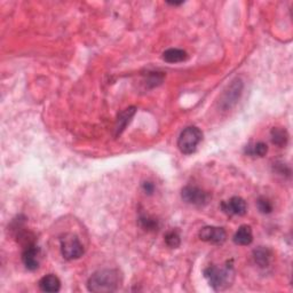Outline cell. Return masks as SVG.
<instances>
[{
	"mask_svg": "<svg viewBox=\"0 0 293 293\" xmlns=\"http://www.w3.org/2000/svg\"><path fill=\"white\" fill-rule=\"evenodd\" d=\"M122 284L121 272L117 269H101L94 272L87 282V289L91 292H115Z\"/></svg>",
	"mask_w": 293,
	"mask_h": 293,
	"instance_id": "obj_1",
	"label": "cell"
},
{
	"mask_svg": "<svg viewBox=\"0 0 293 293\" xmlns=\"http://www.w3.org/2000/svg\"><path fill=\"white\" fill-rule=\"evenodd\" d=\"M232 274L234 270H232V266L229 265H227L226 268L211 266L204 270V277L214 291H222L230 286Z\"/></svg>",
	"mask_w": 293,
	"mask_h": 293,
	"instance_id": "obj_2",
	"label": "cell"
},
{
	"mask_svg": "<svg viewBox=\"0 0 293 293\" xmlns=\"http://www.w3.org/2000/svg\"><path fill=\"white\" fill-rule=\"evenodd\" d=\"M203 139V133L196 126H189L183 130L179 136L178 148L185 155H191L196 151L197 146Z\"/></svg>",
	"mask_w": 293,
	"mask_h": 293,
	"instance_id": "obj_3",
	"label": "cell"
},
{
	"mask_svg": "<svg viewBox=\"0 0 293 293\" xmlns=\"http://www.w3.org/2000/svg\"><path fill=\"white\" fill-rule=\"evenodd\" d=\"M61 253L66 260H76L84 255V246L76 235L67 234L61 238Z\"/></svg>",
	"mask_w": 293,
	"mask_h": 293,
	"instance_id": "obj_4",
	"label": "cell"
},
{
	"mask_svg": "<svg viewBox=\"0 0 293 293\" xmlns=\"http://www.w3.org/2000/svg\"><path fill=\"white\" fill-rule=\"evenodd\" d=\"M181 197L187 204L198 207L206 205L210 200V195L196 186H186L181 191Z\"/></svg>",
	"mask_w": 293,
	"mask_h": 293,
	"instance_id": "obj_5",
	"label": "cell"
},
{
	"mask_svg": "<svg viewBox=\"0 0 293 293\" xmlns=\"http://www.w3.org/2000/svg\"><path fill=\"white\" fill-rule=\"evenodd\" d=\"M243 91V83L241 79H235L232 81L229 86L227 87L225 93L222 94V97L220 100V106L222 109H230L232 106H235L236 102L240 99Z\"/></svg>",
	"mask_w": 293,
	"mask_h": 293,
	"instance_id": "obj_6",
	"label": "cell"
},
{
	"mask_svg": "<svg viewBox=\"0 0 293 293\" xmlns=\"http://www.w3.org/2000/svg\"><path fill=\"white\" fill-rule=\"evenodd\" d=\"M200 238L202 241L211 243V244L220 245L225 243L227 234L226 230L221 227H214V226H206L202 228L200 231Z\"/></svg>",
	"mask_w": 293,
	"mask_h": 293,
	"instance_id": "obj_7",
	"label": "cell"
},
{
	"mask_svg": "<svg viewBox=\"0 0 293 293\" xmlns=\"http://www.w3.org/2000/svg\"><path fill=\"white\" fill-rule=\"evenodd\" d=\"M221 210L227 216H244L247 211L246 202L242 197H231L229 201L221 203Z\"/></svg>",
	"mask_w": 293,
	"mask_h": 293,
	"instance_id": "obj_8",
	"label": "cell"
},
{
	"mask_svg": "<svg viewBox=\"0 0 293 293\" xmlns=\"http://www.w3.org/2000/svg\"><path fill=\"white\" fill-rule=\"evenodd\" d=\"M38 256H39V247L34 244V243L28 244L26 247H24V251L22 253V261L28 270L33 271L38 269L39 267Z\"/></svg>",
	"mask_w": 293,
	"mask_h": 293,
	"instance_id": "obj_9",
	"label": "cell"
},
{
	"mask_svg": "<svg viewBox=\"0 0 293 293\" xmlns=\"http://www.w3.org/2000/svg\"><path fill=\"white\" fill-rule=\"evenodd\" d=\"M135 112H136L135 107H128L126 109H124V110L119 113L117 117V121H116V126H115L117 136L121 135V134L124 132L126 126L130 124L133 116L135 115Z\"/></svg>",
	"mask_w": 293,
	"mask_h": 293,
	"instance_id": "obj_10",
	"label": "cell"
},
{
	"mask_svg": "<svg viewBox=\"0 0 293 293\" xmlns=\"http://www.w3.org/2000/svg\"><path fill=\"white\" fill-rule=\"evenodd\" d=\"M234 243L237 245L241 246H245V245H250L251 243L253 242V232H252V228L247 225H243L238 230L235 232L234 235Z\"/></svg>",
	"mask_w": 293,
	"mask_h": 293,
	"instance_id": "obj_11",
	"label": "cell"
},
{
	"mask_svg": "<svg viewBox=\"0 0 293 293\" xmlns=\"http://www.w3.org/2000/svg\"><path fill=\"white\" fill-rule=\"evenodd\" d=\"M39 289L43 292H58L60 289H61V282H60L57 276L49 274L44 276L43 279L39 281Z\"/></svg>",
	"mask_w": 293,
	"mask_h": 293,
	"instance_id": "obj_12",
	"label": "cell"
},
{
	"mask_svg": "<svg viewBox=\"0 0 293 293\" xmlns=\"http://www.w3.org/2000/svg\"><path fill=\"white\" fill-rule=\"evenodd\" d=\"M271 258H272V252L268 249V247L259 246L253 251V259H255L256 264L261 268H266L269 266Z\"/></svg>",
	"mask_w": 293,
	"mask_h": 293,
	"instance_id": "obj_13",
	"label": "cell"
},
{
	"mask_svg": "<svg viewBox=\"0 0 293 293\" xmlns=\"http://www.w3.org/2000/svg\"><path fill=\"white\" fill-rule=\"evenodd\" d=\"M163 58L168 63H179L183 62L188 58L186 51L180 48H168L163 53Z\"/></svg>",
	"mask_w": 293,
	"mask_h": 293,
	"instance_id": "obj_14",
	"label": "cell"
},
{
	"mask_svg": "<svg viewBox=\"0 0 293 293\" xmlns=\"http://www.w3.org/2000/svg\"><path fill=\"white\" fill-rule=\"evenodd\" d=\"M270 139H271L272 145L283 148L286 146L287 141H289V134H287L285 128L274 127L270 132Z\"/></svg>",
	"mask_w": 293,
	"mask_h": 293,
	"instance_id": "obj_15",
	"label": "cell"
},
{
	"mask_svg": "<svg viewBox=\"0 0 293 293\" xmlns=\"http://www.w3.org/2000/svg\"><path fill=\"white\" fill-rule=\"evenodd\" d=\"M268 152V147L265 142H257L255 145H249L245 147V153L249 156L264 157Z\"/></svg>",
	"mask_w": 293,
	"mask_h": 293,
	"instance_id": "obj_16",
	"label": "cell"
},
{
	"mask_svg": "<svg viewBox=\"0 0 293 293\" xmlns=\"http://www.w3.org/2000/svg\"><path fill=\"white\" fill-rule=\"evenodd\" d=\"M139 222H140V225L143 229L148 231H155L160 228V223H158V221L148 216H141L139 218Z\"/></svg>",
	"mask_w": 293,
	"mask_h": 293,
	"instance_id": "obj_17",
	"label": "cell"
},
{
	"mask_svg": "<svg viewBox=\"0 0 293 293\" xmlns=\"http://www.w3.org/2000/svg\"><path fill=\"white\" fill-rule=\"evenodd\" d=\"M165 243L171 249H178L181 244V238L177 230H170L165 235Z\"/></svg>",
	"mask_w": 293,
	"mask_h": 293,
	"instance_id": "obj_18",
	"label": "cell"
},
{
	"mask_svg": "<svg viewBox=\"0 0 293 293\" xmlns=\"http://www.w3.org/2000/svg\"><path fill=\"white\" fill-rule=\"evenodd\" d=\"M257 205L262 214H269V213L272 212L271 202L266 197H260L257 202Z\"/></svg>",
	"mask_w": 293,
	"mask_h": 293,
	"instance_id": "obj_19",
	"label": "cell"
},
{
	"mask_svg": "<svg viewBox=\"0 0 293 293\" xmlns=\"http://www.w3.org/2000/svg\"><path fill=\"white\" fill-rule=\"evenodd\" d=\"M13 226H14L13 230H14V231H16V232H18V231H21L23 223H22V221H21V220H15V221H14V223H13ZM26 235H27V231H23V232H21V234H18V235H17V237H18V238H22V240L26 241V242L28 243V244H31V243H29V242H28V240L26 238ZM28 244H27V245H28Z\"/></svg>",
	"mask_w": 293,
	"mask_h": 293,
	"instance_id": "obj_20",
	"label": "cell"
},
{
	"mask_svg": "<svg viewBox=\"0 0 293 293\" xmlns=\"http://www.w3.org/2000/svg\"><path fill=\"white\" fill-rule=\"evenodd\" d=\"M142 188H143V190H145V192L148 193V195H151L153 190H155V186H153V183L149 182V181L143 182Z\"/></svg>",
	"mask_w": 293,
	"mask_h": 293,
	"instance_id": "obj_21",
	"label": "cell"
}]
</instances>
